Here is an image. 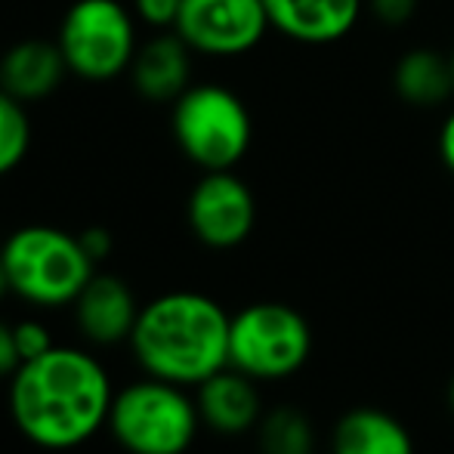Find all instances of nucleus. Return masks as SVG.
I'll use <instances>...</instances> for the list:
<instances>
[{"mask_svg": "<svg viewBox=\"0 0 454 454\" xmlns=\"http://www.w3.org/2000/svg\"><path fill=\"white\" fill-rule=\"evenodd\" d=\"M112 383L87 349L53 347L22 362L10 383V414L28 442L50 451L78 449L112 411Z\"/></svg>", "mask_w": 454, "mask_h": 454, "instance_id": "1", "label": "nucleus"}, {"mask_svg": "<svg viewBox=\"0 0 454 454\" xmlns=\"http://www.w3.org/2000/svg\"><path fill=\"white\" fill-rule=\"evenodd\" d=\"M232 316L214 297L198 291H170L139 309L130 347L152 377L198 387L229 368Z\"/></svg>", "mask_w": 454, "mask_h": 454, "instance_id": "2", "label": "nucleus"}, {"mask_svg": "<svg viewBox=\"0 0 454 454\" xmlns=\"http://www.w3.org/2000/svg\"><path fill=\"white\" fill-rule=\"evenodd\" d=\"M6 285L12 294L35 306L74 303L93 278V257L81 245V235L59 226H19L0 245Z\"/></svg>", "mask_w": 454, "mask_h": 454, "instance_id": "3", "label": "nucleus"}, {"mask_svg": "<svg viewBox=\"0 0 454 454\" xmlns=\"http://www.w3.org/2000/svg\"><path fill=\"white\" fill-rule=\"evenodd\" d=\"M170 133L198 170H235L254 143V118L245 99L223 84H192L170 102Z\"/></svg>", "mask_w": 454, "mask_h": 454, "instance_id": "4", "label": "nucleus"}, {"mask_svg": "<svg viewBox=\"0 0 454 454\" xmlns=\"http://www.w3.org/2000/svg\"><path fill=\"white\" fill-rule=\"evenodd\" d=\"M108 427L130 454H185L201 414L185 387L149 374L114 395Z\"/></svg>", "mask_w": 454, "mask_h": 454, "instance_id": "5", "label": "nucleus"}, {"mask_svg": "<svg viewBox=\"0 0 454 454\" xmlns=\"http://www.w3.org/2000/svg\"><path fill=\"white\" fill-rule=\"evenodd\" d=\"M137 19L121 0H74L56 31L68 74L87 84H108L130 72L139 50Z\"/></svg>", "mask_w": 454, "mask_h": 454, "instance_id": "6", "label": "nucleus"}, {"mask_svg": "<svg viewBox=\"0 0 454 454\" xmlns=\"http://www.w3.org/2000/svg\"><path fill=\"white\" fill-rule=\"evenodd\" d=\"M312 353V328L287 303H251L229 325V364L254 380H285L297 374Z\"/></svg>", "mask_w": 454, "mask_h": 454, "instance_id": "7", "label": "nucleus"}, {"mask_svg": "<svg viewBox=\"0 0 454 454\" xmlns=\"http://www.w3.org/2000/svg\"><path fill=\"white\" fill-rule=\"evenodd\" d=\"M170 28L195 56L239 59L272 31L263 0H183Z\"/></svg>", "mask_w": 454, "mask_h": 454, "instance_id": "8", "label": "nucleus"}, {"mask_svg": "<svg viewBox=\"0 0 454 454\" xmlns=\"http://www.w3.org/2000/svg\"><path fill=\"white\" fill-rule=\"evenodd\" d=\"M185 220L204 247L232 251L257 226V198L235 170H204L189 192Z\"/></svg>", "mask_w": 454, "mask_h": 454, "instance_id": "9", "label": "nucleus"}, {"mask_svg": "<svg viewBox=\"0 0 454 454\" xmlns=\"http://www.w3.org/2000/svg\"><path fill=\"white\" fill-rule=\"evenodd\" d=\"M272 31L306 47H328L353 35L364 0H263Z\"/></svg>", "mask_w": 454, "mask_h": 454, "instance_id": "10", "label": "nucleus"}, {"mask_svg": "<svg viewBox=\"0 0 454 454\" xmlns=\"http://www.w3.org/2000/svg\"><path fill=\"white\" fill-rule=\"evenodd\" d=\"M192 50L174 28L139 43L130 62V84L149 102H176L192 87Z\"/></svg>", "mask_w": 454, "mask_h": 454, "instance_id": "11", "label": "nucleus"}, {"mask_svg": "<svg viewBox=\"0 0 454 454\" xmlns=\"http://www.w3.org/2000/svg\"><path fill=\"white\" fill-rule=\"evenodd\" d=\"M74 318H78V328L87 340L99 343V347H112V343L130 340L139 318V306L133 291L118 275L93 272V278L74 300Z\"/></svg>", "mask_w": 454, "mask_h": 454, "instance_id": "12", "label": "nucleus"}, {"mask_svg": "<svg viewBox=\"0 0 454 454\" xmlns=\"http://www.w3.org/2000/svg\"><path fill=\"white\" fill-rule=\"evenodd\" d=\"M195 405L201 414V424L223 436H239L260 424L263 405H260L257 380L241 374L239 368H223L204 383H198Z\"/></svg>", "mask_w": 454, "mask_h": 454, "instance_id": "13", "label": "nucleus"}, {"mask_svg": "<svg viewBox=\"0 0 454 454\" xmlns=\"http://www.w3.org/2000/svg\"><path fill=\"white\" fill-rule=\"evenodd\" d=\"M0 74H4V90L16 96L19 102H41L59 90L68 66L56 41L28 37V41L12 43L0 56Z\"/></svg>", "mask_w": 454, "mask_h": 454, "instance_id": "14", "label": "nucleus"}, {"mask_svg": "<svg viewBox=\"0 0 454 454\" xmlns=\"http://www.w3.org/2000/svg\"><path fill=\"white\" fill-rule=\"evenodd\" d=\"M331 454H414V439L399 418L383 408H353L334 424Z\"/></svg>", "mask_w": 454, "mask_h": 454, "instance_id": "15", "label": "nucleus"}, {"mask_svg": "<svg viewBox=\"0 0 454 454\" xmlns=\"http://www.w3.org/2000/svg\"><path fill=\"white\" fill-rule=\"evenodd\" d=\"M393 90L411 108H439L454 96L451 62L433 47H414L393 66Z\"/></svg>", "mask_w": 454, "mask_h": 454, "instance_id": "16", "label": "nucleus"}, {"mask_svg": "<svg viewBox=\"0 0 454 454\" xmlns=\"http://www.w3.org/2000/svg\"><path fill=\"white\" fill-rule=\"evenodd\" d=\"M260 451L263 454H312L316 436L300 408L281 405L260 418Z\"/></svg>", "mask_w": 454, "mask_h": 454, "instance_id": "17", "label": "nucleus"}, {"mask_svg": "<svg viewBox=\"0 0 454 454\" xmlns=\"http://www.w3.org/2000/svg\"><path fill=\"white\" fill-rule=\"evenodd\" d=\"M31 149V121L25 102L0 90V180L25 161Z\"/></svg>", "mask_w": 454, "mask_h": 454, "instance_id": "18", "label": "nucleus"}, {"mask_svg": "<svg viewBox=\"0 0 454 454\" xmlns=\"http://www.w3.org/2000/svg\"><path fill=\"white\" fill-rule=\"evenodd\" d=\"M12 337H16V349L22 362L37 359V356L50 353L56 347L50 328L43 322H37V318H25V322L12 325Z\"/></svg>", "mask_w": 454, "mask_h": 454, "instance_id": "19", "label": "nucleus"}, {"mask_svg": "<svg viewBox=\"0 0 454 454\" xmlns=\"http://www.w3.org/2000/svg\"><path fill=\"white\" fill-rule=\"evenodd\" d=\"M364 12H371L387 28H399L411 22V16L418 12V0H364Z\"/></svg>", "mask_w": 454, "mask_h": 454, "instance_id": "20", "label": "nucleus"}, {"mask_svg": "<svg viewBox=\"0 0 454 454\" xmlns=\"http://www.w3.org/2000/svg\"><path fill=\"white\" fill-rule=\"evenodd\" d=\"M183 0H133V12L152 28H170Z\"/></svg>", "mask_w": 454, "mask_h": 454, "instance_id": "21", "label": "nucleus"}, {"mask_svg": "<svg viewBox=\"0 0 454 454\" xmlns=\"http://www.w3.org/2000/svg\"><path fill=\"white\" fill-rule=\"evenodd\" d=\"M22 364L16 349V337H12V325L0 322V377L16 374V368Z\"/></svg>", "mask_w": 454, "mask_h": 454, "instance_id": "22", "label": "nucleus"}, {"mask_svg": "<svg viewBox=\"0 0 454 454\" xmlns=\"http://www.w3.org/2000/svg\"><path fill=\"white\" fill-rule=\"evenodd\" d=\"M81 245L87 247L93 263H99V260H106L108 251H112V235H108L102 226H93V229H87V232H81Z\"/></svg>", "mask_w": 454, "mask_h": 454, "instance_id": "23", "label": "nucleus"}, {"mask_svg": "<svg viewBox=\"0 0 454 454\" xmlns=\"http://www.w3.org/2000/svg\"><path fill=\"white\" fill-rule=\"evenodd\" d=\"M439 158H442L445 170L454 176V108L445 114L442 127H439Z\"/></svg>", "mask_w": 454, "mask_h": 454, "instance_id": "24", "label": "nucleus"}, {"mask_svg": "<svg viewBox=\"0 0 454 454\" xmlns=\"http://www.w3.org/2000/svg\"><path fill=\"white\" fill-rule=\"evenodd\" d=\"M10 291V285H6V270H4V251H0V297Z\"/></svg>", "mask_w": 454, "mask_h": 454, "instance_id": "25", "label": "nucleus"}, {"mask_svg": "<svg viewBox=\"0 0 454 454\" xmlns=\"http://www.w3.org/2000/svg\"><path fill=\"white\" fill-rule=\"evenodd\" d=\"M449 405H451V411H454V377H451V387H449Z\"/></svg>", "mask_w": 454, "mask_h": 454, "instance_id": "26", "label": "nucleus"}, {"mask_svg": "<svg viewBox=\"0 0 454 454\" xmlns=\"http://www.w3.org/2000/svg\"><path fill=\"white\" fill-rule=\"evenodd\" d=\"M449 62H451V78H454V47H451V53H449Z\"/></svg>", "mask_w": 454, "mask_h": 454, "instance_id": "27", "label": "nucleus"}, {"mask_svg": "<svg viewBox=\"0 0 454 454\" xmlns=\"http://www.w3.org/2000/svg\"><path fill=\"white\" fill-rule=\"evenodd\" d=\"M0 90H4V74H0Z\"/></svg>", "mask_w": 454, "mask_h": 454, "instance_id": "28", "label": "nucleus"}]
</instances>
